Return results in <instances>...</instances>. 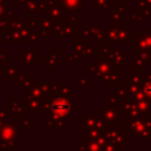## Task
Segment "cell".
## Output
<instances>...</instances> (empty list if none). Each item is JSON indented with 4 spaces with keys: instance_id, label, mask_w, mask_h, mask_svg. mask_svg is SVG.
I'll return each mask as SVG.
<instances>
[{
    "instance_id": "obj_1",
    "label": "cell",
    "mask_w": 151,
    "mask_h": 151,
    "mask_svg": "<svg viewBox=\"0 0 151 151\" xmlns=\"http://www.w3.org/2000/svg\"><path fill=\"white\" fill-rule=\"evenodd\" d=\"M112 70L113 65L107 58H96L92 59L91 65H87L86 74L91 76L94 81H103L105 76Z\"/></svg>"
},
{
    "instance_id": "obj_29",
    "label": "cell",
    "mask_w": 151,
    "mask_h": 151,
    "mask_svg": "<svg viewBox=\"0 0 151 151\" xmlns=\"http://www.w3.org/2000/svg\"><path fill=\"white\" fill-rule=\"evenodd\" d=\"M119 147H120L119 144H117V143H114V142H112V140H107V142L104 144V146H103V151H104V150H105V151H118Z\"/></svg>"
},
{
    "instance_id": "obj_28",
    "label": "cell",
    "mask_w": 151,
    "mask_h": 151,
    "mask_svg": "<svg viewBox=\"0 0 151 151\" xmlns=\"http://www.w3.org/2000/svg\"><path fill=\"white\" fill-rule=\"evenodd\" d=\"M77 83L79 87H91L93 86V81L88 80L86 76H78L77 77Z\"/></svg>"
},
{
    "instance_id": "obj_8",
    "label": "cell",
    "mask_w": 151,
    "mask_h": 151,
    "mask_svg": "<svg viewBox=\"0 0 151 151\" xmlns=\"http://www.w3.org/2000/svg\"><path fill=\"white\" fill-rule=\"evenodd\" d=\"M114 106L117 107V110L119 111V113H124V114H129V116H134L138 114L139 111L136 106L134 100L129 97V96H124L120 98V100L114 104Z\"/></svg>"
},
{
    "instance_id": "obj_18",
    "label": "cell",
    "mask_w": 151,
    "mask_h": 151,
    "mask_svg": "<svg viewBox=\"0 0 151 151\" xmlns=\"http://www.w3.org/2000/svg\"><path fill=\"white\" fill-rule=\"evenodd\" d=\"M87 45V38H78L76 40V42H73L71 45V53L74 54V55H79V53L83 51V48Z\"/></svg>"
},
{
    "instance_id": "obj_24",
    "label": "cell",
    "mask_w": 151,
    "mask_h": 151,
    "mask_svg": "<svg viewBox=\"0 0 151 151\" xmlns=\"http://www.w3.org/2000/svg\"><path fill=\"white\" fill-rule=\"evenodd\" d=\"M58 83V93L63 96H71V81H57Z\"/></svg>"
},
{
    "instance_id": "obj_36",
    "label": "cell",
    "mask_w": 151,
    "mask_h": 151,
    "mask_svg": "<svg viewBox=\"0 0 151 151\" xmlns=\"http://www.w3.org/2000/svg\"><path fill=\"white\" fill-rule=\"evenodd\" d=\"M144 72H145L144 78H145L146 80H151V70H145Z\"/></svg>"
},
{
    "instance_id": "obj_17",
    "label": "cell",
    "mask_w": 151,
    "mask_h": 151,
    "mask_svg": "<svg viewBox=\"0 0 151 151\" xmlns=\"http://www.w3.org/2000/svg\"><path fill=\"white\" fill-rule=\"evenodd\" d=\"M112 0H92L93 12H105L111 7Z\"/></svg>"
},
{
    "instance_id": "obj_2",
    "label": "cell",
    "mask_w": 151,
    "mask_h": 151,
    "mask_svg": "<svg viewBox=\"0 0 151 151\" xmlns=\"http://www.w3.org/2000/svg\"><path fill=\"white\" fill-rule=\"evenodd\" d=\"M97 113L101 117L104 125H119L120 122V117H119V111L117 110V107L114 106V104L107 101L104 103L101 107H99L97 110Z\"/></svg>"
},
{
    "instance_id": "obj_26",
    "label": "cell",
    "mask_w": 151,
    "mask_h": 151,
    "mask_svg": "<svg viewBox=\"0 0 151 151\" xmlns=\"http://www.w3.org/2000/svg\"><path fill=\"white\" fill-rule=\"evenodd\" d=\"M130 19L131 21H134V22H145L146 21V17H144L138 9L134 8L133 12L130 13Z\"/></svg>"
},
{
    "instance_id": "obj_16",
    "label": "cell",
    "mask_w": 151,
    "mask_h": 151,
    "mask_svg": "<svg viewBox=\"0 0 151 151\" xmlns=\"http://www.w3.org/2000/svg\"><path fill=\"white\" fill-rule=\"evenodd\" d=\"M65 11H74L78 12L83 6V0H59Z\"/></svg>"
},
{
    "instance_id": "obj_32",
    "label": "cell",
    "mask_w": 151,
    "mask_h": 151,
    "mask_svg": "<svg viewBox=\"0 0 151 151\" xmlns=\"http://www.w3.org/2000/svg\"><path fill=\"white\" fill-rule=\"evenodd\" d=\"M136 9H138L146 18H149L151 15V7H139L138 5H136Z\"/></svg>"
},
{
    "instance_id": "obj_12",
    "label": "cell",
    "mask_w": 151,
    "mask_h": 151,
    "mask_svg": "<svg viewBox=\"0 0 151 151\" xmlns=\"http://www.w3.org/2000/svg\"><path fill=\"white\" fill-rule=\"evenodd\" d=\"M60 54V50H51L50 55H45V70H54L55 65H60V60L58 55Z\"/></svg>"
},
{
    "instance_id": "obj_33",
    "label": "cell",
    "mask_w": 151,
    "mask_h": 151,
    "mask_svg": "<svg viewBox=\"0 0 151 151\" xmlns=\"http://www.w3.org/2000/svg\"><path fill=\"white\" fill-rule=\"evenodd\" d=\"M78 60H79L78 57L74 55V54H72V53L66 55V64H67V65H76Z\"/></svg>"
},
{
    "instance_id": "obj_11",
    "label": "cell",
    "mask_w": 151,
    "mask_h": 151,
    "mask_svg": "<svg viewBox=\"0 0 151 151\" xmlns=\"http://www.w3.org/2000/svg\"><path fill=\"white\" fill-rule=\"evenodd\" d=\"M129 45H130L131 50H133V51H136V50H147V46H146L145 39L143 37V33H139V32L130 33Z\"/></svg>"
},
{
    "instance_id": "obj_20",
    "label": "cell",
    "mask_w": 151,
    "mask_h": 151,
    "mask_svg": "<svg viewBox=\"0 0 151 151\" xmlns=\"http://www.w3.org/2000/svg\"><path fill=\"white\" fill-rule=\"evenodd\" d=\"M136 103V106L139 111V113H151V105H150V101L145 98H142V99H137L134 100Z\"/></svg>"
},
{
    "instance_id": "obj_6",
    "label": "cell",
    "mask_w": 151,
    "mask_h": 151,
    "mask_svg": "<svg viewBox=\"0 0 151 151\" xmlns=\"http://www.w3.org/2000/svg\"><path fill=\"white\" fill-rule=\"evenodd\" d=\"M118 39V44H129L130 41V33H131V24L129 21H120L116 24H110Z\"/></svg>"
},
{
    "instance_id": "obj_9",
    "label": "cell",
    "mask_w": 151,
    "mask_h": 151,
    "mask_svg": "<svg viewBox=\"0 0 151 151\" xmlns=\"http://www.w3.org/2000/svg\"><path fill=\"white\" fill-rule=\"evenodd\" d=\"M106 58L112 63L113 68L117 71H124L125 66V50L124 48H113V50H109V53L106 55Z\"/></svg>"
},
{
    "instance_id": "obj_10",
    "label": "cell",
    "mask_w": 151,
    "mask_h": 151,
    "mask_svg": "<svg viewBox=\"0 0 151 151\" xmlns=\"http://www.w3.org/2000/svg\"><path fill=\"white\" fill-rule=\"evenodd\" d=\"M104 127V122L98 113H83L81 114V130Z\"/></svg>"
},
{
    "instance_id": "obj_31",
    "label": "cell",
    "mask_w": 151,
    "mask_h": 151,
    "mask_svg": "<svg viewBox=\"0 0 151 151\" xmlns=\"http://www.w3.org/2000/svg\"><path fill=\"white\" fill-rule=\"evenodd\" d=\"M119 100H120V97L116 93L114 90L111 91V92L109 93V101H110V103H112V104H117Z\"/></svg>"
},
{
    "instance_id": "obj_23",
    "label": "cell",
    "mask_w": 151,
    "mask_h": 151,
    "mask_svg": "<svg viewBox=\"0 0 151 151\" xmlns=\"http://www.w3.org/2000/svg\"><path fill=\"white\" fill-rule=\"evenodd\" d=\"M109 50H110L109 44H106V42H99V44H97V47L94 50V55L97 58H106V55L109 53Z\"/></svg>"
},
{
    "instance_id": "obj_19",
    "label": "cell",
    "mask_w": 151,
    "mask_h": 151,
    "mask_svg": "<svg viewBox=\"0 0 151 151\" xmlns=\"http://www.w3.org/2000/svg\"><path fill=\"white\" fill-rule=\"evenodd\" d=\"M134 58L143 61L146 66L151 65V52L147 50H136L134 51Z\"/></svg>"
},
{
    "instance_id": "obj_25",
    "label": "cell",
    "mask_w": 151,
    "mask_h": 151,
    "mask_svg": "<svg viewBox=\"0 0 151 151\" xmlns=\"http://www.w3.org/2000/svg\"><path fill=\"white\" fill-rule=\"evenodd\" d=\"M133 137L137 140H151V127H145L143 130H140L139 132H137L136 134H133Z\"/></svg>"
},
{
    "instance_id": "obj_30",
    "label": "cell",
    "mask_w": 151,
    "mask_h": 151,
    "mask_svg": "<svg viewBox=\"0 0 151 151\" xmlns=\"http://www.w3.org/2000/svg\"><path fill=\"white\" fill-rule=\"evenodd\" d=\"M143 37L145 39L147 50L151 52V27H146V29L143 32Z\"/></svg>"
},
{
    "instance_id": "obj_4",
    "label": "cell",
    "mask_w": 151,
    "mask_h": 151,
    "mask_svg": "<svg viewBox=\"0 0 151 151\" xmlns=\"http://www.w3.org/2000/svg\"><path fill=\"white\" fill-rule=\"evenodd\" d=\"M104 136L109 139L112 140L117 144H119L120 146L125 144V142L131 139V134H126L125 130H122L119 127V125L114 124V125H104Z\"/></svg>"
},
{
    "instance_id": "obj_15",
    "label": "cell",
    "mask_w": 151,
    "mask_h": 151,
    "mask_svg": "<svg viewBox=\"0 0 151 151\" xmlns=\"http://www.w3.org/2000/svg\"><path fill=\"white\" fill-rule=\"evenodd\" d=\"M79 150H87V151H101L103 146L97 139H88V140H83L81 145L78 147Z\"/></svg>"
},
{
    "instance_id": "obj_22",
    "label": "cell",
    "mask_w": 151,
    "mask_h": 151,
    "mask_svg": "<svg viewBox=\"0 0 151 151\" xmlns=\"http://www.w3.org/2000/svg\"><path fill=\"white\" fill-rule=\"evenodd\" d=\"M145 70H146V65L143 61H140L137 58L131 59V61H130V71H131V73H142V71H145Z\"/></svg>"
},
{
    "instance_id": "obj_13",
    "label": "cell",
    "mask_w": 151,
    "mask_h": 151,
    "mask_svg": "<svg viewBox=\"0 0 151 151\" xmlns=\"http://www.w3.org/2000/svg\"><path fill=\"white\" fill-rule=\"evenodd\" d=\"M119 80H120L119 71H117V70L113 68L111 72H109V73L105 76V78H104V80H103V86H105V87H109V86L116 87V86L119 85Z\"/></svg>"
},
{
    "instance_id": "obj_3",
    "label": "cell",
    "mask_w": 151,
    "mask_h": 151,
    "mask_svg": "<svg viewBox=\"0 0 151 151\" xmlns=\"http://www.w3.org/2000/svg\"><path fill=\"white\" fill-rule=\"evenodd\" d=\"M104 32H105V26L100 21H96V22L90 21L81 29L83 37L84 38H92V42L96 45L104 41Z\"/></svg>"
},
{
    "instance_id": "obj_34",
    "label": "cell",
    "mask_w": 151,
    "mask_h": 151,
    "mask_svg": "<svg viewBox=\"0 0 151 151\" xmlns=\"http://www.w3.org/2000/svg\"><path fill=\"white\" fill-rule=\"evenodd\" d=\"M139 7H151V0H136Z\"/></svg>"
},
{
    "instance_id": "obj_14",
    "label": "cell",
    "mask_w": 151,
    "mask_h": 151,
    "mask_svg": "<svg viewBox=\"0 0 151 151\" xmlns=\"http://www.w3.org/2000/svg\"><path fill=\"white\" fill-rule=\"evenodd\" d=\"M104 134L103 127H93V129H86L81 130V139L88 140V139H97L98 137Z\"/></svg>"
},
{
    "instance_id": "obj_38",
    "label": "cell",
    "mask_w": 151,
    "mask_h": 151,
    "mask_svg": "<svg viewBox=\"0 0 151 151\" xmlns=\"http://www.w3.org/2000/svg\"><path fill=\"white\" fill-rule=\"evenodd\" d=\"M150 105H151V101H150Z\"/></svg>"
},
{
    "instance_id": "obj_21",
    "label": "cell",
    "mask_w": 151,
    "mask_h": 151,
    "mask_svg": "<svg viewBox=\"0 0 151 151\" xmlns=\"http://www.w3.org/2000/svg\"><path fill=\"white\" fill-rule=\"evenodd\" d=\"M93 57H94V47H93L92 45H88V44H87V45L83 48V51L79 53L78 59H79V60H92Z\"/></svg>"
},
{
    "instance_id": "obj_37",
    "label": "cell",
    "mask_w": 151,
    "mask_h": 151,
    "mask_svg": "<svg viewBox=\"0 0 151 151\" xmlns=\"http://www.w3.org/2000/svg\"><path fill=\"white\" fill-rule=\"evenodd\" d=\"M112 1H114V0H112ZM118 1H129V0H118Z\"/></svg>"
},
{
    "instance_id": "obj_7",
    "label": "cell",
    "mask_w": 151,
    "mask_h": 151,
    "mask_svg": "<svg viewBox=\"0 0 151 151\" xmlns=\"http://www.w3.org/2000/svg\"><path fill=\"white\" fill-rule=\"evenodd\" d=\"M112 9L109 12V24L124 21L125 19V1L114 0L111 4Z\"/></svg>"
},
{
    "instance_id": "obj_35",
    "label": "cell",
    "mask_w": 151,
    "mask_h": 151,
    "mask_svg": "<svg viewBox=\"0 0 151 151\" xmlns=\"http://www.w3.org/2000/svg\"><path fill=\"white\" fill-rule=\"evenodd\" d=\"M76 13H77V12L71 11V18H72V19H73L76 22H81V21H83V18H81V17H78Z\"/></svg>"
},
{
    "instance_id": "obj_27",
    "label": "cell",
    "mask_w": 151,
    "mask_h": 151,
    "mask_svg": "<svg viewBox=\"0 0 151 151\" xmlns=\"http://www.w3.org/2000/svg\"><path fill=\"white\" fill-rule=\"evenodd\" d=\"M142 91L144 93V96L146 97V99L149 101H151V80H144V83L142 84Z\"/></svg>"
},
{
    "instance_id": "obj_5",
    "label": "cell",
    "mask_w": 151,
    "mask_h": 151,
    "mask_svg": "<svg viewBox=\"0 0 151 151\" xmlns=\"http://www.w3.org/2000/svg\"><path fill=\"white\" fill-rule=\"evenodd\" d=\"M77 38V25L72 18L66 15L61 19L60 27L55 31V38Z\"/></svg>"
}]
</instances>
